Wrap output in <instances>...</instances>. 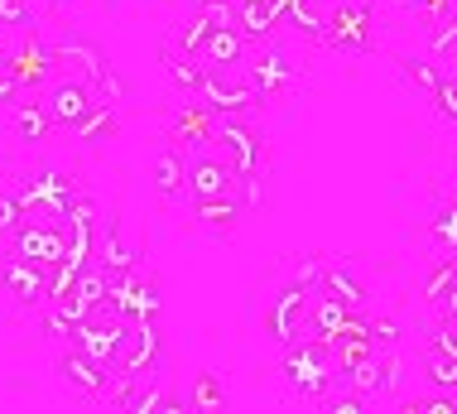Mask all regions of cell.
I'll use <instances>...</instances> for the list:
<instances>
[{"instance_id": "cell-1", "label": "cell", "mask_w": 457, "mask_h": 414, "mask_svg": "<svg viewBox=\"0 0 457 414\" xmlns=\"http://www.w3.org/2000/svg\"><path fill=\"white\" fill-rule=\"evenodd\" d=\"M284 381L299 400H318V405L332 391H347V371H342L328 337H303V342L284 347Z\"/></svg>"}, {"instance_id": "cell-2", "label": "cell", "mask_w": 457, "mask_h": 414, "mask_svg": "<svg viewBox=\"0 0 457 414\" xmlns=\"http://www.w3.org/2000/svg\"><path fill=\"white\" fill-rule=\"evenodd\" d=\"M212 149L245 179V188H241L245 203H261V183H265V173H270V149L261 140V131H255L245 116H217Z\"/></svg>"}, {"instance_id": "cell-3", "label": "cell", "mask_w": 457, "mask_h": 414, "mask_svg": "<svg viewBox=\"0 0 457 414\" xmlns=\"http://www.w3.org/2000/svg\"><path fill=\"white\" fill-rule=\"evenodd\" d=\"M164 367V337H159V318H140L126 323L116 337V352H111L106 371L111 381H130V376H150Z\"/></svg>"}, {"instance_id": "cell-4", "label": "cell", "mask_w": 457, "mask_h": 414, "mask_svg": "<svg viewBox=\"0 0 457 414\" xmlns=\"http://www.w3.org/2000/svg\"><path fill=\"white\" fill-rule=\"evenodd\" d=\"M245 179L217 149H193L183 155V203H212V198H241Z\"/></svg>"}, {"instance_id": "cell-5", "label": "cell", "mask_w": 457, "mask_h": 414, "mask_svg": "<svg viewBox=\"0 0 457 414\" xmlns=\"http://www.w3.org/2000/svg\"><path fill=\"white\" fill-rule=\"evenodd\" d=\"M313 299H318V290H303V284L284 280V290L270 294V304H265V333L275 337L279 347L318 337L313 333Z\"/></svg>"}, {"instance_id": "cell-6", "label": "cell", "mask_w": 457, "mask_h": 414, "mask_svg": "<svg viewBox=\"0 0 457 414\" xmlns=\"http://www.w3.org/2000/svg\"><path fill=\"white\" fill-rule=\"evenodd\" d=\"M197 97H203V102L217 111V116H251V111L265 102V97L255 92L251 68H245V63L207 68V72H203V87H197Z\"/></svg>"}, {"instance_id": "cell-7", "label": "cell", "mask_w": 457, "mask_h": 414, "mask_svg": "<svg viewBox=\"0 0 457 414\" xmlns=\"http://www.w3.org/2000/svg\"><path fill=\"white\" fill-rule=\"evenodd\" d=\"M323 39L342 54L370 48V0H328V34Z\"/></svg>"}, {"instance_id": "cell-8", "label": "cell", "mask_w": 457, "mask_h": 414, "mask_svg": "<svg viewBox=\"0 0 457 414\" xmlns=\"http://www.w3.org/2000/svg\"><path fill=\"white\" fill-rule=\"evenodd\" d=\"M96 102H102V97L78 78H54L44 87V106H48V116H54V125H63V131H78V125L92 116Z\"/></svg>"}, {"instance_id": "cell-9", "label": "cell", "mask_w": 457, "mask_h": 414, "mask_svg": "<svg viewBox=\"0 0 457 414\" xmlns=\"http://www.w3.org/2000/svg\"><path fill=\"white\" fill-rule=\"evenodd\" d=\"M54 58H58V68H68V78L87 82L92 92L106 82V72H111L106 54L92 39H82V34H63V39H54Z\"/></svg>"}, {"instance_id": "cell-10", "label": "cell", "mask_w": 457, "mask_h": 414, "mask_svg": "<svg viewBox=\"0 0 457 414\" xmlns=\"http://www.w3.org/2000/svg\"><path fill=\"white\" fill-rule=\"evenodd\" d=\"M0 290L15 294L20 304H44L48 290H54V270L48 266H34V260H24L10 250L5 260H0Z\"/></svg>"}, {"instance_id": "cell-11", "label": "cell", "mask_w": 457, "mask_h": 414, "mask_svg": "<svg viewBox=\"0 0 457 414\" xmlns=\"http://www.w3.org/2000/svg\"><path fill=\"white\" fill-rule=\"evenodd\" d=\"M10 250L24 260H34V266L58 270L68 260V236H63V227H34V222H24V227L10 236Z\"/></svg>"}, {"instance_id": "cell-12", "label": "cell", "mask_w": 457, "mask_h": 414, "mask_svg": "<svg viewBox=\"0 0 457 414\" xmlns=\"http://www.w3.org/2000/svg\"><path fill=\"white\" fill-rule=\"evenodd\" d=\"M212 131H217V111L203 102V97H188L179 111H174V140L183 155H193V149H212Z\"/></svg>"}, {"instance_id": "cell-13", "label": "cell", "mask_w": 457, "mask_h": 414, "mask_svg": "<svg viewBox=\"0 0 457 414\" xmlns=\"http://www.w3.org/2000/svg\"><path fill=\"white\" fill-rule=\"evenodd\" d=\"M245 68H251V82H255V92L261 97H279V92H289L294 87V63L284 48L275 44H261V54H245Z\"/></svg>"}, {"instance_id": "cell-14", "label": "cell", "mask_w": 457, "mask_h": 414, "mask_svg": "<svg viewBox=\"0 0 457 414\" xmlns=\"http://www.w3.org/2000/svg\"><path fill=\"white\" fill-rule=\"evenodd\" d=\"M120 304V313H126V323H140V318H159V308H164V294H159V280L154 275H140L130 270L126 284H120L116 294H111Z\"/></svg>"}, {"instance_id": "cell-15", "label": "cell", "mask_w": 457, "mask_h": 414, "mask_svg": "<svg viewBox=\"0 0 457 414\" xmlns=\"http://www.w3.org/2000/svg\"><path fill=\"white\" fill-rule=\"evenodd\" d=\"M58 376H63L72 391H82V395H106V385H111L106 361H96L92 352H82L78 342H72V352H63V361H58Z\"/></svg>"}, {"instance_id": "cell-16", "label": "cell", "mask_w": 457, "mask_h": 414, "mask_svg": "<svg viewBox=\"0 0 457 414\" xmlns=\"http://www.w3.org/2000/svg\"><path fill=\"white\" fill-rule=\"evenodd\" d=\"M251 54V39H245L241 30H207V39L197 44V63L203 68H227V63H245Z\"/></svg>"}, {"instance_id": "cell-17", "label": "cell", "mask_w": 457, "mask_h": 414, "mask_svg": "<svg viewBox=\"0 0 457 414\" xmlns=\"http://www.w3.org/2000/svg\"><path fill=\"white\" fill-rule=\"evenodd\" d=\"M323 294L342 299L352 313L366 308V284H361V275H356L347 260H328V270H323Z\"/></svg>"}, {"instance_id": "cell-18", "label": "cell", "mask_w": 457, "mask_h": 414, "mask_svg": "<svg viewBox=\"0 0 457 414\" xmlns=\"http://www.w3.org/2000/svg\"><path fill=\"white\" fill-rule=\"evenodd\" d=\"M96 266H106V270H140V250L126 246V236H120V227L111 222L106 232H96Z\"/></svg>"}, {"instance_id": "cell-19", "label": "cell", "mask_w": 457, "mask_h": 414, "mask_svg": "<svg viewBox=\"0 0 457 414\" xmlns=\"http://www.w3.org/2000/svg\"><path fill=\"white\" fill-rule=\"evenodd\" d=\"M150 183H154L164 198H183V149H179V145H164V149L150 159Z\"/></svg>"}, {"instance_id": "cell-20", "label": "cell", "mask_w": 457, "mask_h": 414, "mask_svg": "<svg viewBox=\"0 0 457 414\" xmlns=\"http://www.w3.org/2000/svg\"><path fill=\"white\" fill-rule=\"evenodd\" d=\"M400 82L410 87V92H419L424 102H434V92L443 87V68L434 58H404L400 63Z\"/></svg>"}, {"instance_id": "cell-21", "label": "cell", "mask_w": 457, "mask_h": 414, "mask_svg": "<svg viewBox=\"0 0 457 414\" xmlns=\"http://www.w3.org/2000/svg\"><path fill=\"white\" fill-rule=\"evenodd\" d=\"M164 68H169V78H174V87L179 92H188V97H197V87H203V63H197L193 54H183V48H174V44H164Z\"/></svg>"}, {"instance_id": "cell-22", "label": "cell", "mask_w": 457, "mask_h": 414, "mask_svg": "<svg viewBox=\"0 0 457 414\" xmlns=\"http://www.w3.org/2000/svg\"><path fill=\"white\" fill-rule=\"evenodd\" d=\"M116 337H120V328H111V323H92V318H82V328H78V337H72V342H78L82 352H92L96 361H111V352H116Z\"/></svg>"}, {"instance_id": "cell-23", "label": "cell", "mask_w": 457, "mask_h": 414, "mask_svg": "<svg viewBox=\"0 0 457 414\" xmlns=\"http://www.w3.org/2000/svg\"><path fill=\"white\" fill-rule=\"evenodd\" d=\"M347 318H352V308L342 304V299H332V294L318 290V299H313V333H318V337H328V342H332Z\"/></svg>"}, {"instance_id": "cell-24", "label": "cell", "mask_w": 457, "mask_h": 414, "mask_svg": "<svg viewBox=\"0 0 457 414\" xmlns=\"http://www.w3.org/2000/svg\"><path fill=\"white\" fill-rule=\"evenodd\" d=\"M424 381H428V391H453L457 395V357L424 342Z\"/></svg>"}, {"instance_id": "cell-25", "label": "cell", "mask_w": 457, "mask_h": 414, "mask_svg": "<svg viewBox=\"0 0 457 414\" xmlns=\"http://www.w3.org/2000/svg\"><path fill=\"white\" fill-rule=\"evenodd\" d=\"M245 212V198H212V203H193V222L197 227H231Z\"/></svg>"}, {"instance_id": "cell-26", "label": "cell", "mask_w": 457, "mask_h": 414, "mask_svg": "<svg viewBox=\"0 0 457 414\" xmlns=\"http://www.w3.org/2000/svg\"><path fill=\"white\" fill-rule=\"evenodd\" d=\"M188 410H227V385L217 381V371H197L188 385Z\"/></svg>"}, {"instance_id": "cell-27", "label": "cell", "mask_w": 457, "mask_h": 414, "mask_svg": "<svg viewBox=\"0 0 457 414\" xmlns=\"http://www.w3.org/2000/svg\"><path fill=\"white\" fill-rule=\"evenodd\" d=\"M116 125H120L116 106H111V102H96V106H92V116L82 121L72 135H78L82 145H96V140H111V135H116Z\"/></svg>"}, {"instance_id": "cell-28", "label": "cell", "mask_w": 457, "mask_h": 414, "mask_svg": "<svg viewBox=\"0 0 457 414\" xmlns=\"http://www.w3.org/2000/svg\"><path fill=\"white\" fill-rule=\"evenodd\" d=\"M15 131H20V140H44L48 131H54V116H48V106L44 102H20L15 106Z\"/></svg>"}, {"instance_id": "cell-29", "label": "cell", "mask_w": 457, "mask_h": 414, "mask_svg": "<svg viewBox=\"0 0 457 414\" xmlns=\"http://www.w3.org/2000/svg\"><path fill=\"white\" fill-rule=\"evenodd\" d=\"M428 236H434V246L443 256H457V193L434 212V222H428Z\"/></svg>"}, {"instance_id": "cell-30", "label": "cell", "mask_w": 457, "mask_h": 414, "mask_svg": "<svg viewBox=\"0 0 457 414\" xmlns=\"http://www.w3.org/2000/svg\"><path fill=\"white\" fill-rule=\"evenodd\" d=\"M453 280H457V256H438V266L424 275V290H419V294H424L428 304H438V299L448 294Z\"/></svg>"}, {"instance_id": "cell-31", "label": "cell", "mask_w": 457, "mask_h": 414, "mask_svg": "<svg viewBox=\"0 0 457 414\" xmlns=\"http://www.w3.org/2000/svg\"><path fill=\"white\" fill-rule=\"evenodd\" d=\"M20 227H24V203H20L15 183H5L0 188V236H15Z\"/></svg>"}, {"instance_id": "cell-32", "label": "cell", "mask_w": 457, "mask_h": 414, "mask_svg": "<svg viewBox=\"0 0 457 414\" xmlns=\"http://www.w3.org/2000/svg\"><path fill=\"white\" fill-rule=\"evenodd\" d=\"M400 410H410V414H457V395L434 391V395H419V400H400Z\"/></svg>"}, {"instance_id": "cell-33", "label": "cell", "mask_w": 457, "mask_h": 414, "mask_svg": "<svg viewBox=\"0 0 457 414\" xmlns=\"http://www.w3.org/2000/svg\"><path fill=\"white\" fill-rule=\"evenodd\" d=\"M370 337H376V347H400L404 323L395 313H380V318H370Z\"/></svg>"}, {"instance_id": "cell-34", "label": "cell", "mask_w": 457, "mask_h": 414, "mask_svg": "<svg viewBox=\"0 0 457 414\" xmlns=\"http://www.w3.org/2000/svg\"><path fill=\"white\" fill-rule=\"evenodd\" d=\"M428 347H438V352L457 357V318H448V313H443V318H438V328L428 333Z\"/></svg>"}, {"instance_id": "cell-35", "label": "cell", "mask_w": 457, "mask_h": 414, "mask_svg": "<svg viewBox=\"0 0 457 414\" xmlns=\"http://www.w3.org/2000/svg\"><path fill=\"white\" fill-rule=\"evenodd\" d=\"M434 111L443 121H457V82L453 78H443V87L434 92Z\"/></svg>"}, {"instance_id": "cell-36", "label": "cell", "mask_w": 457, "mask_h": 414, "mask_svg": "<svg viewBox=\"0 0 457 414\" xmlns=\"http://www.w3.org/2000/svg\"><path fill=\"white\" fill-rule=\"evenodd\" d=\"M34 0H0V24H29Z\"/></svg>"}, {"instance_id": "cell-37", "label": "cell", "mask_w": 457, "mask_h": 414, "mask_svg": "<svg viewBox=\"0 0 457 414\" xmlns=\"http://www.w3.org/2000/svg\"><path fill=\"white\" fill-rule=\"evenodd\" d=\"M15 92H20V82H15V72H10V58H0V102H10Z\"/></svg>"}, {"instance_id": "cell-38", "label": "cell", "mask_w": 457, "mask_h": 414, "mask_svg": "<svg viewBox=\"0 0 457 414\" xmlns=\"http://www.w3.org/2000/svg\"><path fill=\"white\" fill-rule=\"evenodd\" d=\"M434 63H438V68H443V78H453V82H457V39H453L448 48H443V54H438Z\"/></svg>"}, {"instance_id": "cell-39", "label": "cell", "mask_w": 457, "mask_h": 414, "mask_svg": "<svg viewBox=\"0 0 457 414\" xmlns=\"http://www.w3.org/2000/svg\"><path fill=\"white\" fill-rule=\"evenodd\" d=\"M438 308H443V313H448V318H457V280L448 284V294H443V299H438Z\"/></svg>"}, {"instance_id": "cell-40", "label": "cell", "mask_w": 457, "mask_h": 414, "mask_svg": "<svg viewBox=\"0 0 457 414\" xmlns=\"http://www.w3.org/2000/svg\"><path fill=\"white\" fill-rule=\"evenodd\" d=\"M0 58H5V24H0Z\"/></svg>"}, {"instance_id": "cell-41", "label": "cell", "mask_w": 457, "mask_h": 414, "mask_svg": "<svg viewBox=\"0 0 457 414\" xmlns=\"http://www.w3.org/2000/svg\"><path fill=\"white\" fill-rule=\"evenodd\" d=\"M237 5H270V0H237Z\"/></svg>"}, {"instance_id": "cell-42", "label": "cell", "mask_w": 457, "mask_h": 414, "mask_svg": "<svg viewBox=\"0 0 457 414\" xmlns=\"http://www.w3.org/2000/svg\"><path fill=\"white\" fill-rule=\"evenodd\" d=\"M453 169H457V155H453Z\"/></svg>"}, {"instance_id": "cell-43", "label": "cell", "mask_w": 457, "mask_h": 414, "mask_svg": "<svg viewBox=\"0 0 457 414\" xmlns=\"http://www.w3.org/2000/svg\"><path fill=\"white\" fill-rule=\"evenodd\" d=\"M453 5H457V0H453Z\"/></svg>"}]
</instances>
